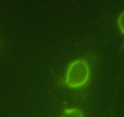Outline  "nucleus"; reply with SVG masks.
<instances>
[{"label": "nucleus", "mask_w": 124, "mask_h": 117, "mask_svg": "<svg viewBox=\"0 0 124 117\" xmlns=\"http://www.w3.org/2000/svg\"><path fill=\"white\" fill-rule=\"evenodd\" d=\"M90 78V69L87 62L78 60L71 62L67 70L65 84L71 89H78L85 85Z\"/></svg>", "instance_id": "f257e3e1"}, {"label": "nucleus", "mask_w": 124, "mask_h": 117, "mask_svg": "<svg viewBox=\"0 0 124 117\" xmlns=\"http://www.w3.org/2000/svg\"><path fill=\"white\" fill-rule=\"evenodd\" d=\"M61 117H85L83 112L76 108H71L65 109Z\"/></svg>", "instance_id": "f03ea898"}, {"label": "nucleus", "mask_w": 124, "mask_h": 117, "mask_svg": "<svg viewBox=\"0 0 124 117\" xmlns=\"http://www.w3.org/2000/svg\"><path fill=\"white\" fill-rule=\"evenodd\" d=\"M118 24L119 30L124 35V10L118 17Z\"/></svg>", "instance_id": "7ed1b4c3"}]
</instances>
